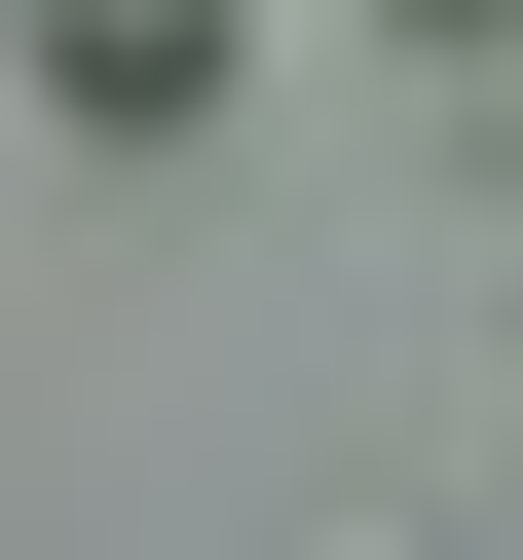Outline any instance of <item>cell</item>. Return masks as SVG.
Here are the masks:
<instances>
[{
	"label": "cell",
	"instance_id": "obj_1",
	"mask_svg": "<svg viewBox=\"0 0 523 560\" xmlns=\"http://www.w3.org/2000/svg\"><path fill=\"white\" fill-rule=\"evenodd\" d=\"M0 38H38V113H187V75L262 38V0H0Z\"/></svg>",
	"mask_w": 523,
	"mask_h": 560
},
{
	"label": "cell",
	"instance_id": "obj_2",
	"mask_svg": "<svg viewBox=\"0 0 523 560\" xmlns=\"http://www.w3.org/2000/svg\"><path fill=\"white\" fill-rule=\"evenodd\" d=\"M486 38H523V0H411V75H486Z\"/></svg>",
	"mask_w": 523,
	"mask_h": 560
}]
</instances>
